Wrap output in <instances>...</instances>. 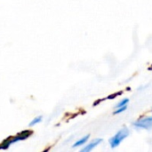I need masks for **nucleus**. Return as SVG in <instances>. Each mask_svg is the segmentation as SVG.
I'll list each match as a JSON object with an SVG mask.
<instances>
[{
    "mask_svg": "<svg viewBox=\"0 0 152 152\" xmlns=\"http://www.w3.org/2000/svg\"><path fill=\"white\" fill-rule=\"evenodd\" d=\"M130 134V131L127 127H123L121 128L114 136H112L110 140H109V143L110 145V147L112 149H115L117 147H118L121 142L126 140Z\"/></svg>",
    "mask_w": 152,
    "mask_h": 152,
    "instance_id": "obj_1",
    "label": "nucleus"
},
{
    "mask_svg": "<svg viewBox=\"0 0 152 152\" xmlns=\"http://www.w3.org/2000/svg\"><path fill=\"white\" fill-rule=\"evenodd\" d=\"M133 126L138 129H145V130H152V117L145 118L139 119L133 123Z\"/></svg>",
    "mask_w": 152,
    "mask_h": 152,
    "instance_id": "obj_2",
    "label": "nucleus"
},
{
    "mask_svg": "<svg viewBox=\"0 0 152 152\" xmlns=\"http://www.w3.org/2000/svg\"><path fill=\"white\" fill-rule=\"evenodd\" d=\"M102 142V138H97L95 140H94L93 142H91L88 145H86V147H84L80 151L81 152H90L92 151L94 148H96L98 145H100Z\"/></svg>",
    "mask_w": 152,
    "mask_h": 152,
    "instance_id": "obj_3",
    "label": "nucleus"
},
{
    "mask_svg": "<svg viewBox=\"0 0 152 152\" xmlns=\"http://www.w3.org/2000/svg\"><path fill=\"white\" fill-rule=\"evenodd\" d=\"M89 137H90V134H86V136L82 137L81 139H79L78 141H77V142L73 144L72 148H77V147H80V146L85 145V144L87 142V141H88Z\"/></svg>",
    "mask_w": 152,
    "mask_h": 152,
    "instance_id": "obj_4",
    "label": "nucleus"
},
{
    "mask_svg": "<svg viewBox=\"0 0 152 152\" xmlns=\"http://www.w3.org/2000/svg\"><path fill=\"white\" fill-rule=\"evenodd\" d=\"M43 120V117L42 116H38V117H36L30 123H29V126H34L37 124H39L41 121Z\"/></svg>",
    "mask_w": 152,
    "mask_h": 152,
    "instance_id": "obj_5",
    "label": "nucleus"
},
{
    "mask_svg": "<svg viewBox=\"0 0 152 152\" xmlns=\"http://www.w3.org/2000/svg\"><path fill=\"white\" fill-rule=\"evenodd\" d=\"M128 102H129V99H128V98H125V99H123L122 101H120V102L116 105V108L118 109V108H120V107L126 106V105H127V104H128Z\"/></svg>",
    "mask_w": 152,
    "mask_h": 152,
    "instance_id": "obj_6",
    "label": "nucleus"
},
{
    "mask_svg": "<svg viewBox=\"0 0 152 152\" xmlns=\"http://www.w3.org/2000/svg\"><path fill=\"white\" fill-rule=\"evenodd\" d=\"M126 109H127V106H126H126H123V107H120V108H118V110H116L114 111V115H116V114H120V113L126 111Z\"/></svg>",
    "mask_w": 152,
    "mask_h": 152,
    "instance_id": "obj_7",
    "label": "nucleus"
}]
</instances>
